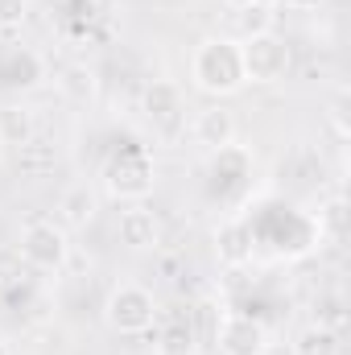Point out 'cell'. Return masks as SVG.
Wrapping results in <instances>:
<instances>
[{
	"instance_id": "6",
	"label": "cell",
	"mask_w": 351,
	"mask_h": 355,
	"mask_svg": "<svg viewBox=\"0 0 351 355\" xmlns=\"http://www.w3.org/2000/svg\"><path fill=\"white\" fill-rule=\"evenodd\" d=\"M211 335H215L219 355H264L268 352V327L257 314L228 310V314H219V322H215Z\"/></svg>"
},
{
	"instance_id": "5",
	"label": "cell",
	"mask_w": 351,
	"mask_h": 355,
	"mask_svg": "<svg viewBox=\"0 0 351 355\" xmlns=\"http://www.w3.org/2000/svg\"><path fill=\"white\" fill-rule=\"evenodd\" d=\"M240 58H244L248 83H281L289 62H293V50L281 33H257V37L240 42Z\"/></svg>"
},
{
	"instance_id": "21",
	"label": "cell",
	"mask_w": 351,
	"mask_h": 355,
	"mask_svg": "<svg viewBox=\"0 0 351 355\" xmlns=\"http://www.w3.org/2000/svg\"><path fill=\"white\" fill-rule=\"evenodd\" d=\"M314 322H318V327H327V331H343V306H339V297H323V302H318Z\"/></svg>"
},
{
	"instance_id": "16",
	"label": "cell",
	"mask_w": 351,
	"mask_h": 355,
	"mask_svg": "<svg viewBox=\"0 0 351 355\" xmlns=\"http://www.w3.org/2000/svg\"><path fill=\"white\" fill-rule=\"evenodd\" d=\"M232 21H236V29H240V37H236V42L257 37V33H277V4H273V0H261V4L236 8V12H232Z\"/></svg>"
},
{
	"instance_id": "14",
	"label": "cell",
	"mask_w": 351,
	"mask_h": 355,
	"mask_svg": "<svg viewBox=\"0 0 351 355\" xmlns=\"http://www.w3.org/2000/svg\"><path fill=\"white\" fill-rule=\"evenodd\" d=\"M29 137H37V112L25 107V103H4L0 107V141L17 149Z\"/></svg>"
},
{
	"instance_id": "25",
	"label": "cell",
	"mask_w": 351,
	"mask_h": 355,
	"mask_svg": "<svg viewBox=\"0 0 351 355\" xmlns=\"http://www.w3.org/2000/svg\"><path fill=\"white\" fill-rule=\"evenodd\" d=\"M4 149H8V145H4V141H0V162H4Z\"/></svg>"
},
{
	"instance_id": "8",
	"label": "cell",
	"mask_w": 351,
	"mask_h": 355,
	"mask_svg": "<svg viewBox=\"0 0 351 355\" xmlns=\"http://www.w3.org/2000/svg\"><path fill=\"white\" fill-rule=\"evenodd\" d=\"M116 236H120L124 248L149 252V248L162 244V219H157L145 202H128V207L120 211V219H116Z\"/></svg>"
},
{
	"instance_id": "1",
	"label": "cell",
	"mask_w": 351,
	"mask_h": 355,
	"mask_svg": "<svg viewBox=\"0 0 351 355\" xmlns=\"http://www.w3.org/2000/svg\"><path fill=\"white\" fill-rule=\"evenodd\" d=\"M190 83L211 95V99H228L248 87L244 79V58H240V42L236 37H203L190 54Z\"/></svg>"
},
{
	"instance_id": "12",
	"label": "cell",
	"mask_w": 351,
	"mask_h": 355,
	"mask_svg": "<svg viewBox=\"0 0 351 355\" xmlns=\"http://www.w3.org/2000/svg\"><path fill=\"white\" fill-rule=\"evenodd\" d=\"M95 215H99V194H95V186L87 182H75V186H67L62 194H58V219H62V227H87L95 223Z\"/></svg>"
},
{
	"instance_id": "23",
	"label": "cell",
	"mask_w": 351,
	"mask_h": 355,
	"mask_svg": "<svg viewBox=\"0 0 351 355\" xmlns=\"http://www.w3.org/2000/svg\"><path fill=\"white\" fill-rule=\"evenodd\" d=\"M285 4H293V8H310V4H318V0H285Z\"/></svg>"
},
{
	"instance_id": "26",
	"label": "cell",
	"mask_w": 351,
	"mask_h": 355,
	"mask_svg": "<svg viewBox=\"0 0 351 355\" xmlns=\"http://www.w3.org/2000/svg\"><path fill=\"white\" fill-rule=\"evenodd\" d=\"M0 310H4V289H0Z\"/></svg>"
},
{
	"instance_id": "3",
	"label": "cell",
	"mask_w": 351,
	"mask_h": 355,
	"mask_svg": "<svg viewBox=\"0 0 351 355\" xmlns=\"http://www.w3.org/2000/svg\"><path fill=\"white\" fill-rule=\"evenodd\" d=\"M153 182H157V170H153V157L137 145L128 149H116L108 162H103V186L112 198L120 202H141L145 194H153Z\"/></svg>"
},
{
	"instance_id": "15",
	"label": "cell",
	"mask_w": 351,
	"mask_h": 355,
	"mask_svg": "<svg viewBox=\"0 0 351 355\" xmlns=\"http://www.w3.org/2000/svg\"><path fill=\"white\" fill-rule=\"evenodd\" d=\"M153 347H157V355H198V335L186 318H170V322H162Z\"/></svg>"
},
{
	"instance_id": "19",
	"label": "cell",
	"mask_w": 351,
	"mask_h": 355,
	"mask_svg": "<svg viewBox=\"0 0 351 355\" xmlns=\"http://www.w3.org/2000/svg\"><path fill=\"white\" fill-rule=\"evenodd\" d=\"M343 232H348V202H343V194H331L318 207V236L331 244H343Z\"/></svg>"
},
{
	"instance_id": "2",
	"label": "cell",
	"mask_w": 351,
	"mask_h": 355,
	"mask_svg": "<svg viewBox=\"0 0 351 355\" xmlns=\"http://www.w3.org/2000/svg\"><path fill=\"white\" fill-rule=\"evenodd\" d=\"M162 318L157 310V297L153 289H145L141 281H120L108 289V302H103V322L116 331V335H145L153 331Z\"/></svg>"
},
{
	"instance_id": "10",
	"label": "cell",
	"mask_w": 351,
	"mask_h": 355,
	"mask_svg": "<svg viewBox=\"0 0 351 355\" xmlns=\"http://www.w3.org/2000/svg\"><path fill=\"white\" fill-rule=\"evenodd\" d=\"M46 79V62L33 54V50H21V46H8L0 54V83L12 91H25V87H37Z\"/></svg>"
},
{
	"instance_id": "4",
	"label": "cell",
	"mask_w": 351,
	"mask_h": 355,
	"mask_svg": "<svg viewBox=\"0 0 351 355\" xmlns=\"http://www.w3.org/2000/svg\"><path fill=\"white\" fill-rule=\"evenodd\" d=\"M17 257L37 272H58L71 261V240L67 227L54 219H29L17 236Z\"/></svg>"
},
{
	"instance_id": "7",
	"label": "cell",
	"mask_w": 351,
	"mask_h": 355,
	"mask_svg": "<svg viewBox=\"0 0 351 355\" xmlns=\"http://www.w3.org/2000/svg\"><path fill=\"white\" fill-rule=\"evenodd\" d=\"M141 112L153 128L162 132H174L186 116V103H182V87L174 79H149L145 91H141Z\"/></svg>"
},
{
	"instance_id": "17",
	"label": "cell",
	"mask_w": 351,
	"mask_h": 355,
	"mask_svg": "<svg viewBox=\"0 0 351 355\" xmlns=\"http://www.w3.org/2000/svg\"><path fill=\"white\" fill-rule=\"evenodd\" d=\"M58 91H62L71 103H91V99L99 95V79H95V71H91L87 62H71V67L58 75Z\"/></svg>"
},
{
	"instance_id": "13",
	"label": "cell",
	"mask_w": 351,
	"mask_h": 355,
	"mask_svg": "<svg viewBox=\"0 0 351 355\" xmlns=\"http://www.w3.org/2000/svg\"><path fill=\"white\" fill-rule=\"evenodd\" d=\"M54 166H58V145L50 137L37 132L25 145H17V170L25 178H46V174H54Z\"/></svg>"
},
{
	"instance_id": "11",
	"label": "cell",
	"mask_w": 351,
	"mask_h": 355,
	"mask_svg": "<svg viewBox=\"0 0 351 355\" xmlns=\"http://www.w3.org/2000/svg\"><path fill=\"white\" fill-rule=\"evenodd\" d=\"M215 257L228 268H240L252 261V227L244 219H228L215 227Z\"/></svg>"
},
{
	"instance_id": "27",
	"label": "cell",
	"mask_w": 351,
	"mask_h": 355,
	"mask_svg": "<svg viewBox=\"0 0 351 355\" xmlns=\"http://www.w3.org/2000/svg\"><path fill=\"white\" fill-rule=\"evenodd\" d=\"M0 37H4V29H0Z\"/></svg>"
},
{
	"instance_id": "20",
	"label": "cell",
	"mask_w": 351,
	"mask_h": 355,
	"mask_svg": "<svg viewBox=\"0 0 351 355\" xmlns=\"http://www.w3.org/2000/svg\"><path fill=\"white\" fill-rule=\"evenodd\" d=\"M29 17V0H0V29L4 33H17Z\"/></svg>"
},
{
	"instance_id": "18",
	"label": "cell",
	"mask_w": 351,
	"mask_h": 355,
	"mask_svg": "<svg viewBox=\"0 0 351 355\" xmlns=\"http://www.w3.org/2000/svg\"><path fill=\"white\" fill-rule=\"evenodd\" d=\"M339 331H327V327H318V322H310V327H302L298 331V339H293V355H339Z\"/></svg>"
},
{
	"instance_id": "22",
	"label": "cell",
	"mask_w": 351,
	"mask_h": 355,
	"mask_svg": "<svg viewBox=\"0 0 351 355\" xmlns=\"http://www.w3.org/2000/svg\"><path fill=\"white\" fill-rule=\"evenodd\" d=\"M223 4H228V8L236 12V8H248V4H261V0H223Z\"/></svg>"
},
{
	"instance_id": "24",
	"label": "cell",
	"mask_w": 351,
	"mask_h": 355,
	"mask_svg": "<svg viewBox=\"0 0 351 355\" xmlns=\"http://www.w3.org/2000/svg\"><path fill=\"white\" fill-rule=\"evenodd\" d=\"M0 355H12V347H8V343H4V339H0Z\"/></svg>"
},
{
	"instance_id": "9",
	"label": "cell",
	"mask_w": 351,
	"mask_h": 355,
	"mask_svg": "<svg viewBox=\"0 0 351 355\" xmlns=\"http://www.w3.org/2000/svg\"><path fill=\"white\" fill-rule=\"evenodd\" d=\"M190 137H194V145H203V149H211V153L236 145V112L223 107V103L203 107V112L194 116V124H190Z\"/></svg>"
}]
</instances>
